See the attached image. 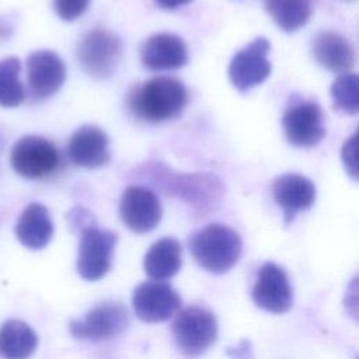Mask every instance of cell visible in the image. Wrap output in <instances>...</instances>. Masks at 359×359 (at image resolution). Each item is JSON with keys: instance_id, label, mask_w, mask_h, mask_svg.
Listing matches in <instances>:
<instances>
[{"instance_id": "3", "label": "cell", "mask_w": 359, "mask_h": 359, "mask_svg": "<svg viewBox=\"0 0 359 359\" xmlns=\"http://www.w3.org/2000/svg\"><path fill=\"white\" fill-rule=\"evenodd\" d=\"M147 172L165 192L181 196L195 208L205 209L222 195V182L212 174L175 172L158 163L151 164Z\"/></svg>"}, {"instance_id": "25", "label": "cell", "mask_w": 359, "mask_h": 359, "mask_svg": "<svg viewBox=\"0 0 359 359\" xmlns=\"http://www.w3.org/2000/svg\"><path fill=\"white\" fill-rule=\"evenodd\" d=\"M90 0H53V8L63 21H74L88 7Z\"/></svg>"}, {"instance_id": "21", "label": "cell", "mask_w": 359, "mask_h": 359, "mask_svg": "<svg viewBox=\"0 0 359 359\" xmlns=\"http://www.w3.org/2000/svg\"><path fill=\"white\" fill-rule=\"evenodd\" d=\"M38 346L36 332L21 320H7L0 327V358L28 359Z\"/></svg>"}, {"instance_id": "29", "label": "cell", "mask_w": 359, "mask_h": 359, "mask_svg": "<svg viewBox=\"0 0 359 359\" xmlns=\"http://www.w3.org/2000/svg\"><path fill=\"white\" fill-rule=\"evenodd\" d=\"M192 0H154V3L164 10H175L180 8L188 3H191Z\"/></svg>"}, {"instance_id": "7", "label": "cell", "mask_w": 359, "mask_h": 359, "mask_svg": "<svg viewBox=\"0 0 359 359\" xmlns=\"http://www.w3.org/2000/svg\"><path fill=\"white\" fill-rule=\"evenodd\" d=\"M118 234L91 224L80 231L76 269L86 280H98L111 269Z\"/></svg>"}, {"instance_id": "27", "label": "cell", "mask_w": 359, "mask_h": 359, "mask_svg": "<svg viewBox=\"0 0 359 359\" xmlns=\"http://www.w3.org/2000/svg\"><path fill=\"white\" fill-rule=\"evenodd\" d=\"M67 220L73 229H79L80 231L93 224L91 215L81 208H76V209L70 210L67 215Z\"/></svg>"}, {"instance_id": "17", "label": "cell", "mask_w": 359, "mask_h": 359, "mask_svg": "<svg viewBox=\"0 0 359 359\" xmlns=\"http://www.w3.org/2000/svg\"><path fill=\"white\" fill-rule=\"evenodd\" d=\"M272 195L282 208L285 222L290 223L299 212L307 210L316 201V185L300 174H283L272 181Z\"/></svg>"}, {"instance_id": "2", "label": "cell", "mask_w": 359, "mask_h": 359, "mask_svg": "<svg viewBox=\"0 0 359 359\" xmlns=\"http://www.w3.org/2000/svg\"><path fill=\"white\" fill-rule=\"evenodd\" d=\"M241 248L238 233L220 223L205 226L189 240L195 261L212 273H224L231 269L241 255Z\"/></svg>"}, {"instance_id": "18", "label": "cell", "mask_w": 359, "mask_h": 359, "mask_svg": "<svg viewBox=\"0 0 359 359\" xmlns=\"http://www.w3.org/2000/svg\"><path fill=\"white\" fill-rule=\"evenodd\" d=\"M314 60L334 73H346L355 66V49L346 36L335 31H321L311 42Z\"/></svg>"}, {"instance_id": "14", "label": "cell", "mask_w": 359, "mask_h": 359, "mask_svg": "<svg viewBox=\"0 0 359 359\" xmlns=\"http://www.w3.org/2000/svg\"><path fill=\"white\" fill-rule=\"evenodd\" d=\"M254 303L271 313H285L292 307L293 293L286 272L273 262H265L252 286Z\"/></svg>"}, {"instance_id": "9", "label": "cell", "mask_w": 359, "mask_h": 359, "mask_svg": "<svg viewBox=\"0 0 359 359\" xmlns=\"http://www.w3.org/2000/svg\"><path fill=\"white\" fill-rule=\"evenodd\" d=\"M269 49V41L258 36L233 56L229 65V77L234 88L244 93L269 77L272 70L268 59Z\"/></svg>"}, {"instance_id": "16", "label": "cell", "mask_w": 359, "mask_h": 359, "mask_svg": "<svg viewBox=\"0 0 359 359\" xmlns=\"http://www.w3.org/2000/svg\"><path fill=\"white\" fill-rule=\"evenodd\" d=\"M142 65L153 72L175 70L187 65L188 49L182 38L171 32L149 36L140 48Z\"/></svg>"}, {"instance_id": "5", "label": "cell", "mask_w": 359, "mask_h": 359, "mask_svg": "<svg viewBox=\"0 0 359 359\" xmlns=\"http://www.w3.org/2000/svg\"><path fill=\"white\" fill-rule=\"evenodd\" d=\"M10 164L22 178L42 180L50 177L59 168L60 156L49 139L25 135L13 144Z\"/></svg>"}, {"instance_id": "6", "label": "cell", "mask_w": 359, "mask_h": 359, "mask_svg": "<svg viewBox=\"0 0 359 359\" xmlns=\"http://www.w3.org/2000/svg\"><path fill=\"white\" fill-rule=\"evenodd\" d=\"M172 334L178 349L187 356L203 353L217 338V321L212 311L201 306L181 310L174 323Z\"/></svg>"}, {"instance_id": "22", "label": "cell", "mask_w": 359, "mask_h": 359, "mask_svg": "<svg viewBox=\"0 0 359 359\" xmlns=\"http://www.w3.org/2000/svg\"><path fill=\"white\" fill-rule=\"evenodd\" d=\"M264 7L273 22L286 32L303 28L313 13L311 0H265Z\"/></svg>"}, {"instance_id": "1", "label": "cell", "mask_w": 359, "mask_h": 359, "mask_svg": "<svg viewBox=\"0 0 359 359\" xmlns=\"http://www.w3.org/2000/svg\"><path fill=\"white\" fill-rule=\"evenodd\" d=\"M188 102L181 80L168 76L153 77L136 87L128 97L129 109L147 122H164L178 116Z\"/></svg>"}, {"instance_id": "13", "label": "cell", "mask_w": 359, "mask_h": 359, "mask_svg": "<svg viewBox=\"0 0 359 359\" xmlns=\"http://www.w3.org/2000/svg\"><path fill=\"white\" fill-rule=\"evenodd\" d=\"M27 79L32 98L43 101L55 95L63 86L66 66L56 52L39 49L27 57Z\"/></svg>"}, {"instance_id": "28", "label": "cell", "mask_w": 359, "mask_h": 359, "mask_svg": "<svg viewBox=\"0 0 359 359\" xmlns=\"http://www.w3.org/2000/svg\"><path fill=\"white\" fill-rule=\"evenodd\" d=\"M227 355L231 359H252V349L247 339H243L237 346L229 348Z\"/></svg>"}, {"instance_id": "15", "label": "cell", "mask_w": 359, "mask_h": 359, "mask_svg": "<svg viewBox=\"0 0 359 359\" xmlns=\"http://www.w3.org/2000/svg\"><path fill=\"white\" fill-rule=\"evenodd\" d=\"M108 143V136L100 126L83 125L70 136L66 153L74 165L98 168L111 158Z\"/></svg>"}, {"instance_id": "12", "label": "cell", "mask_w": 359, "mask_h": 359, "mask_svg": "<svg viewBox=\"0 0 359 359\" xmlns=\"http://www.w3.org/2000/svg\"><path fill=\"white\" fill-rule=\"evenodd\" d=\"M163 209L158 196L146 187H128L121 196V220L135 233L151 231L161 220Z\"/></svg>"}, {"instance_id": "20", "label": "cell", "mask_w": 359, "mask_h": 359, "mask_svg": "<svg viewBox=\"0 0 359 359\" xmlns=\"http://www.w3.org/2000/svg\"><path fill=\"white\" fill-rule=\"evenodd\" d=\"M182 265L181 244L172 237L157 240L143 258L144 272L154 280L172 278Z\"/></svg>"}, {"instance_id": "4", "label": "cell", "mask_w": 359, "mask_h": 359, "mask_svg": "<svg viewBox=\"0 0 359 359\" xmlns=\"http://www.w3.org/2000/svg\"><path fill=\"white\" fill-rule=\"evenodd\" d=\"M80 67L94 79L112 76L122 57L121 38L105 28H93L86 32L76 46Z\"/></svg>"}, {"instance_id": "30", "label": "cell", "mask_w": 359, "mask_h": 359, "mask_svg": "<svg viewBox=\"0 0 359 359\" xmlns=\"http://www.w3.org/2000/svg\"><path fill=\"white\" fill-rule=\"evenodd\" d=\"M344 1H348V3H351V1H355V0H344Z\"/></svg>"}, {"instance_id": "10", "label": "cell", "mask_w": 359, "mask_h": 359, "mask_svg": "<svg viewBox=\"0 0 359 359\" xmlns=\"http://www.w3.org/2000/svg\"><path fill=\"white\" fill-rule=\"evenodd\" d=\"M129 324L128 310L118 302H105L80 320H72L69 330L74 338L88 341H102L122 334Z\"/></svg>"}, {"instance_id": "11", "label": "cell", "mask_w": 359, "mask_h": 359, "mask_svg": "<svg viewBox=\"0 0 359 359\" xmlns=\"http://www.w3.org/2000/svg\"><path fill=\"white\" fill-rule=\"evenodd\" d=\"M132 306L142 321L160 323L177 313L181 306V297L170 283L147 280L133 290Z\"/></svg>"}, {"instance_id": "26", "label": "cell", "mask_w": 359, "mask_h": 359, "mask_svg": "<svg viewBox=\"0 0 359 359\" xmlns=\"http://www.w3.org/2000/svg\"><path fill=\"white\" fill-rule=\"evenodd\" d=\"M356 133H353L342 146L341 157L345 165L346 172L353 178L358 180V143H356Z\"/></svg>"}, {"instance_id": "19", "label": "cell", "mask_w": 359, "mask_h": 359, "mask_svg": "<svg viewBox=\"0 0 359 359\" xmlns=\"http://www.w3.org/2000/svg\"><path fill=\"white\" fill-rule=\"evenodd\" d=\"M18 241L29 250H42L53 237V222L42 203H29L21 212L15 227Z\"/></svg>"}, {"instance_id": "23", "label": "cell", "mask_w": 359, "mask_h": 359, "mask_svg": "<svg viewBox=\"0 0 359 359\" xmlns=\"http://www.w3.org/2000/svg\"><path fill=\"white\" fill-rule=\"evenodd\" d=\"M21 62L8 56L0 60V105L15 108L25 100V88L20 80Z\"/></svg>"}, {"instance_id": "24", "label": "cell", "mask_w": 359, "mask_h": 359, "mask_svg": "<svg viewBox=\"0 0 359 359\" xmlns=\"http://www.w3.org/2000/svg\"><path fill=\"white\" fill-rule=\"evenodd\" d=\"M334 107L344 114L356 115L359 112V77L356 73L339 74L331 86Z\"/></svg>"}, {"instance_id": "8", "label": "cell", "mask_w": 359, "mask_h": 359, "mask_svg": "<svg viewBox=\"0 0 359 359\" xmlns=\"http://www.w3.org/2000/svg\"><path fill=\"white\" fill-rule=\"evenodd\" d=\"M286 140L294 147H314L325 136L324 114L314 101L290 104L282 116Z\"/></svg>"}]
</instances>
